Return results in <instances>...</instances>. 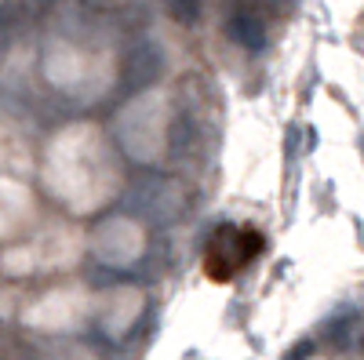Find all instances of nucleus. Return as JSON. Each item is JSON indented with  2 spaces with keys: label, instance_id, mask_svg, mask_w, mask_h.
Segmentation results:
<instances>
[{
  "label": "nucleus",
  "instance_id": "obj_1",
  "mask_svg": "<svg viewBox=\"0 0 364 360\" xmlns=\"http://www.w3.org/2000/svg\"><path fill=\"white\" fill-rule=\"evenodd\" d=\"M266 248V240L259 229L248 226H219L211 233L208 248H204V277L215 284H230L240 269H248L259 251Z\"/></svg>",
  "mask_w": 364,
  "mask_h": 360
}]
</instances>
